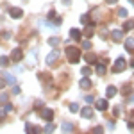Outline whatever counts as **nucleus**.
I'll list each match as a JSON object with an SVG mask.
<instances>
[{
	"mask_svg": "<svg viewBox=\"0 0 134 134\" xmlns=\"http://www.w3.org/2000/svg\"><path fill=\"white\" fill-rule=\"evenodd\" d=\"M131 102H132V104H134V95H132V97H131Z\"/></svg>",
	"mask_w": 134,
	"mask_h": 134,
	"instance_id": "39",
	"label": "nucleus"
},
{
	"mask_svg": "<svg viewBox=\"0 0 134 134\" xmlns=\"http://www.w3.org/2000/svg\"><path fill=\"white\" fill-rule=\"evenodd\" d=\"M97 109H98V111H105V109H107V100H105V98L97 100Z\"/></svg>",
	"mask_w": 134,
	"mask_h": 134,
	"instance_id": "9",
	"label": "nucleus"
},
{
	"mask_svg": "<svg viewBox=\"0 0 134 134\" xmlns=\"http://www.w3.org/2000/svg\"><path fill=\"white\" fill-rule=\"evenodd\" d=\"M88 21H90V14H82V16H81V23H84V25H86Z\"/></svg>",
	"mask_w": 134,
	"mask_h": 134,
	"instance_id": "28",
	"label": "nucleus"
},
{
	"mask_svg": "<svg viewBox=\"0 0 134 134\" xmlns=\"http://www.w3.org/2000/svg\"><path fill=\"white\" fill-rule=\"evenodd\" d=\"M57 59H59V52H57V50H52L50 54L47 55V64L50 66V64H54V63L57 61Z\"/></svg>",
	"mask_w": 134,
	"mask_h": 134,
	"instance_id": "5",
	"label": "nucleus"
},
{
	"mask_svg": "<svg viewBox=\"0 0 134 134\" xmlns=\"http://www.w3.org/2000/svg\"><path fill=\"white\" fill-rule=\"evenodd\" d=\"M66 57L72 64L79 63L81 61V48L79 47H66Z\"/></svg>",
	"mask_w": 134,
	"mask_h": 134,
	"instance_id": "1",
	"label": "nucleus"
},
{
	"mask_svg": "<svg viewBox=\"0 0 134 134\" xmlns=\"http://www.w3.org/2000/svg\"><path fill=\"white\" fill-rule=\"evenodd\" d=\"M132 4H134V0H132Z\"/></svg>",
	"mask_w": 134,
	"mask_h": 134,
	"instance_id": "41",
	"label": "nucleus"
},
{
	"mask_svg": "<svg viewBox=\"0 0 134 134\" xmlns=\"http://www.w3.org/2000/svg\"><path fill=\"white\" fill-rule=\"evenodd\" d=\"M61 129L64 131V132H72V131H73V125L70 124V122H63V124H61Z\"/></svg>",
	"mask_w": 134,
	"mask_h": 134,
	"instance_id": "13",
	"label": "nucleus"
},
{
	"mask_svg": "<svg viewBox=\"0 0 134 134\" xmlns=\"http://www.w3.org/2000/svg\"><path fill=\"white\" fill-rule=\"evenodd\" d=\"M127 14H129L127 9H118V16H120V18H127Z\"/></svg>",
	"mask_w": 134,
	"mask_h": 134,
	"instance_id": "25",
	"label": "nucleus"
},
{
	"mask_svg": "<svg viewBox=\"0 0 134 134\" xmlns=\"http://www.w3.org/2000/svg\"><path fill=\"white\" fill-rule=\"evenodd\" d=\"M131 116H132V118H134V111H132V113H131ZM127 127H129V129H134V120H131V122L127 124Z\"/></svg>",
	"mask_w": 134,
	"mask_h": 134,
	"instance_id": "32",
	"label": "nucleus"
},
{
	"mask_svg": "<svg viewBox=\"0 0 134 134\" xmlns=\"http://www.w3.org/2000/svg\"><path fill=\"white\" fill-rule=\"evenodd\" d=\"M114 95H116V88H114V86H107V90H105V97H107V98H113Z\"/></svg>",
	"mask_w": 134,
	"mask_h": 134,
	"instance_id": "12",
	"label": "nucleus"
},
{
	"mask_svg": "<svg viewBox=\"0 0 134 134\" xmlns=\"http://www.w3.org/2000/svg\"><path fill=\"white\" fill-rule=\"evenodd\" d=\"M34 64H36V50L29 54V66H34Z\"/></svg>",
	"mask_w": 134,
	"mask_h": 134,
	"instance_id": "19",
	"label": "nucleus"
},
{
	"mask_svg": "<svg viewBox=\"0 0 134 134\" xmlns=\"http://www.w3.org/2000/svg\"><path fill=\"white\" fill-rule=\"evenodd\" d=\"M125 48H127L129 52H134V40H132V38L125 40Z\"/></svg>",
	"mask_w": 134,
	"mask_h": 134,
	"instance_id": "14",
	"label": "nucleus"
},
{
	"mask_svg": "<svg viewBox=\"0 0 134 134\" xmlns=\"http://www.w3.org/2000/svg\"><path fill=\"white\" fill-rule=\"evenodd\" d=\"M79 84H81V88H82V90H90V88H91V81H90L88 77H82Z\"/></svg>",
	"mask_w": 134,
	"mask_h": 134,
	"instance_id": "10",
	"label": "nucleus"
},
{
	"mask_svg": "<svg viewBox=\"0 0 134 134\" xmlns=\"http://www.w3.org/2000/svg\"><path fill=\"white\" fill-rule=\"evenodd\" d=\"M9 16L11 18H21V16H23V11H21L20 7H11L9 9Z\"/></svg>",
	"mask_w": 134,
	"mask_h": 134,
	"instance_id": "6",
	"label": "nucleus"
},
{
	"mask_svg": "<svg viewBox=\"0 0 134 134\" xmlns=\"http://www.w3.org/2000/svg\"><path fill=\"white\" fill-rule=\"evenodd\" d=\"M9 64V57H0V66H7Z\"/></svg>",
	"mask_w": 134,
	"mask_h": 134,
	"instance_id": "26",
	"label": "nucleus"
},
{
	"mask_svg": "<svg viewBox=\"0 0 134 134\" xmlns=\"http://www.w3.org/2000/svg\"><path fill=\"white\" fill-rule=\"evenodd\" d=\"M132 29H134V21H132V20H127V21L124 23V31L127 32V31H132Z\"/></svg>",
	"mask_w": 134,
	"mask_h": 134,
	"instance_id": "15",
	"label": "nucleus"
},
{
	"mask_svg": "<svg viewBox=\"0 0 134 134\" xmlns=\"http://www.w3.org/2000/svg\"><path fill=\"white\" fill-rule=\"evenodd\" d=\"M102 131H104L102 127H95V129H93V132H102Z\"/></svg>",
	"mask_w": 134,
	"mask_h": 134,
	"instance_id": "36",
	"label": "nucleus"
},
{
	"mask_svg": "<svg viewBox=\"0 0 134 134\" xmlns=\"http://www.w3.org/2000/svg\"><path fill=\"white\" fill-rule=\"evenodd\" d=\"M70 111H72V113H77V111H79V105H77V104H70Z\"/></svg>",
	"mask_w": 134,
	"mask_h": 134,
	"instance_id": "31",
	"label": "nucleus"
},
{
	"mask_svg": "<svg viewBox=\"0 0 134 134\" xmlns=\"http://www.w3.org/2000/svg\"><path fill=\"white\" fill-rule=\"evenodd\" d=\"M93 34H95V32H93V23H90V25H88V29L84 31V36H86V38H91Z\"/></svg>",
	"mask_w": 134,
	"mask_h": 134,
	"instance_id": "17",
	"label": "nucleus"
},
{
	"mask_svg": "<svg viewBox=\"0 0 134 134\" xmlns=\"http://www.w3.org/2000/svg\"><path fill=\"white\" fill-rule=\"evenodd\" d=\"M97 73H98V75H104V73H105V64H104V63H98V64H97Z\"/></svg>",
	"mask_w": 134,
	"mask_h": 134,
	"instance_id": "18",
	"label": "nucleus"
},
{
	"mask_svg": "<svg viewBox=\"0 0 134 134\" xmlns=\"http://www.w3.org/2000/svg\"><path fill=\"white\" fill-rule=\"evenodd\" d=\"M105 2H107V4H111V5H113V4H116V2H118V0H105Z\"/></svg>",
	"mask_w": 134,
	"mask_h": 134,
	"instance_id": "38",
	"label": "nucleus"
},
{
	"mask_svg": "<svg viewBox=\"0 0 134 134\" xmlns=\"http://www.w3.org/2000/svg\"><path fill=\"white\" fill-rule=\"evenodd\" d=\"M40 107H43V102L40 100V102H36V109H40Z\"/></svg>",
	"mask_w": 134,
	"mask_h": 134,
	"instance_id": "37",
	"label": "nucleus"
},
{
	"mask_svg": "<svg viewBox=\"0 0 134 134\" xmlns=\"http://www.w3.org/2000/svg\"><path fill=\"white\" fill-rule=\"evenodd\" d=\"M111 36H113L114 41H122V38H124V31H120V29H114L111 32Z\"/></svg>",
	"mask_w": 134,
	"mask_h": 134,
	"instance_id": "8",
	"label": "nucleus"
},
{
	"mask_svg": "<svg viewBox=\"0 0 134 134\" xmlns=\"http://www.w3.org/2000/svg\"><path fill=\"white\" fill-rule=\"evenodd\" d=\"M43 131H45V132H54V131H55V124L48 122V124H47V127H45Z\"/></svg>",
	"mask_w": 134,
	"mask_h": 134,
	"instance_id": "20",
	"label": "nucleus"
},
{
	"mask_svg": "<svg viewBox=\"0 0 134 134\" xmlns=\"http://www.w3.org/2000/svg\"><path fill=\"white\" fill-rule=\"evenodd\" d=\"M81 73H82L84 77H88V75H90V73H91V68H90V66H84L82 70H81Z\"/></svg>",
	"mask_w": 134,
	"mask_h": 134,
	"instance_id": "24",
	"label": "nucleus"
},
{
	"mask_svg": "<svg viewBox=\"0 0 134 134\" xmlns=\"http://www.w3.org/2000/svg\"><path fill=\"white\" fill-rule=\"evenodd\" d=\"M5 84H7L5 79H0V90H2V88H5Z\"/></svg>",
	"mask_w": 134,
	"mask_h": 134,
	"instance_id": "34",
	"label": "nucleus"
},
{
	"mask_svg": "<svg viewBox=\"0 0 134 134\" xmlns=\"http://www.w3.org/2000/svg\"><path fill=\"white\" fill-rule=\"evenodd\" d=\"M25 131L29 134H34L36 132V127H32V124H25Z\"/></svg>",
	"mask_w": 134,
	"mask_h": 134,
	"instance_id": "22",
	"label": "nucleus"
},
{
	"mask_svg": "<svg viewBox=\"0 0 134 134\" xmlns=\"http://www.w3.org/2000/svg\"><path fill=\"white\" fill-rule=\"evenodd\" d=\"M0 104H7V95L5 93H0Z\"/></svg>",
	"mask_w": 134,
	"mask_h": 134,
	"instance_id": "29",
	"label": "nucleus"
},
{
	"mask_svg": "<svg viewBox=\"0 0 134 134\" xmlns=\"http://www.w3.org/2000/svg\"><path fill=\"white\" fill-rule=\"evenodd\" d=\"M54 18H55V11H50V13H48V20L54 21Z\"/></svg>",
	"mask_w": 134,
	"mask_h": 134,
	"instance_id": "33",
	"label": "nucleus"
},
{
	"mask_svg": "<svg viewBox=\"0 0 134 134\" xmlns=\"http://www.w3.org/2000/svg\"><path fill=\"white\" fill-rule=\"evenodd\" d=\"M23 59V52H21V48H13V52H11V61H14V63H18Z\"/></svg>",
	"mask_w": 134,
	"mask_h": 134,
	"instance_id": "3",
	"label": "nucleus"
},
{
	"mask_svg": "<svg viewBox=\"0 0 134 134\" xmlns=\"http://www.w3.org/2000/svg\"><path fill=\"white\" fill-rule=\"evenodd\" d=\"M131 90H132L131 86H124V90H122V93H124V95H131Z\"/></svg>",
	"mask_w": 134,
	"mask_h": 134,
	"instance_id": "30",
	"label": "nucleus"
},
{
	"mask_svg": "<svg viewBox=\"0 0 134 134\" xmlns=\"http://www.w3.org/2000/svg\"><path fill=\"white\" fill-rule=\"evenodd\" d=\"M5 81H7V84H14V82H16V79H14V75H9V73L5 75Z\"/></svg>",
	"mask_w": 134,
	"mask_h": 134,
	"instance_id": "23",
	"label": "nucleus"
},
{
	"mask_svg": "<svg viewBox=\"0 0 134 134\" xmlns=\"http://www.w3.org/2000/svg\"><path fill=\"white\" fill-rule=\"evenodd\" d=\"M70 36H72L73 40H81V31L79 29H72L70 31Z\"/></svg>",
	"mask_w": 134,
	"mask_h": 134,
	"instance_id": "16",
	"label": "nucleus"
},
{
	"mask_svg": "<svg viewBox=\"0 0 134 134\" xmlns=\"http://www.w3.org/2000/svg\"><path fill=\"white\" fill-rule=\"evenodd\" d=\"M84 61H88L90 64H97V55L90 52V54H86V57H84Z\"/></svg>",
	"mask_w": 134,
	"mask_h": 134,
	"instance_id": "11",
	"label": "nucleus"
},
{
	"mask_svg": "<svg viewBox=\"0 0 134 134\" xmlns=\"http://www.w3.org/2000/svg\"><path fill=\"white\" fill-rule=\"evenodd\" d=\"M41 118L45 122H52L54 120V109H48V107L41 109Z\"/></svg>",
	"mask_w": 134,
	"mask_h": 134,
	"instance_id": "4",
	"label": "nucleus"
},
{
	"mask_svg": "<svg viewBox=\"0 0 134 134\" xmlns=\"http://www.w3.org/2000/svg\"><path fill=\"white\" fill-rule=\"evenodd\" d=\"M59 43H61L59 38H48V45H52V47H57Z\"/></svg>",
	"mask_w": 134,
	"mask_h": 134,
	"instance_id": "21",
	"label": "nucleus"
},
{
	"mask_svg": "<svg viewBox=\"0 0 134 134\" xmlns=\"http://www.w3.org/2000/svg\"><path fill=\"white\" fill-rule=\"evenodd\" d=\"M131 66H132V68H134V59H132V61H131Z\"/></svg>",
	"mask_w": 134,
	"mask_h": 134,
	"instance_id": "40",
	"label": "nucleus"
},
{
	"mask_svg": "<svg viewBox=\"0 0 134 134\" xmlns=\"http://www.w3.org/2000/svg\"><path fill=\"white\" fill-rule=\"evenodd\" d=\"M82 48H84V50H90V48H91V43L88 41V40H84V41H82Z\"/></svg>",
	"mask_w": 134,
	"mask_h": 134,
	"instance_id": "27",
	"label": "nucleus"
},
{
	"mask_svg": "<svg viewBox=\"0 0 134 134\" xmlns=\"http://www.w3.org/2000/svg\"><path fill=\"white\" fill-rule=\"evenodd\" d=\"M125 66H127V63H125V59L124 57H118L116 61H114V66L111 68L114 73H118V72H124L125 70Z\"/></svg>",
	"mask_w": 134,
	"mask_h": 134,
	"instance_id": "2",
	"label": "nucleus"
},
{
	"mask_svg": "<svg viewBox=\"0 0 134 134\" xmlns=\"http://www.w3.org/2000/svg\"><path fill=\"white\" fill-rule=\"evenodd\" d=\"M81 114H82V118L90 120V118H93V109H91V107H82Z\"/></svg>",
	"mask_w": 134,
	"mask_h": 134,
	"instance_id": "7",
	"label": "nucleus"
},
{
	"mask_svg": "<svg viewBox=\"0 0 134 134\" xmlns=\"http://www.w3.org/2000/svg\"><path fill=\"white\" fill-rule=\"evenodd\" d=\"M13 93L18 95V93H20V88H18V86H13Z\"/></svg>",
	"mask_w": 134,
	"mask_h": 134,
	"instance_id": "35",
	"label": "nucleus"
}]
</instances>
